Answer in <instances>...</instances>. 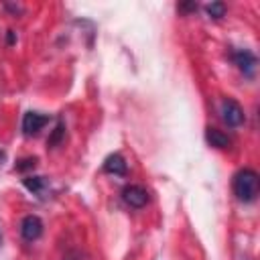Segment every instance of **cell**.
Wrapping results in <instances>:
<instances>
[{
    "label": "cell",
    "mask_w": 260,
    "mask_h": 260,
    "mask_svg": "<svg viewBox=\"0 0 260 260\" xmlns=\"http://www.w3.org/2000/svg\"><path fill=\"white\" fill-rule=\"evenodd\" d=\"M232 189H234V195L240 201H244V203L254 201L256 195H258V189H260V177H258V173L254 169H240L234 175Z\"/></svg>",
    "instance_id": "obj_1"
},
{
    "label": "cell",
    "mask_w": 260,
    "mask_h": 260,
    "mask_svg": "<svg viewBox=\"0 0 260 260\" xmlns=\"http://www.w3.org/2000/svg\"><path fill=\"white\" fill-rule=\"evenodd\" d=\"M219 114H221V120H223L228 126H232V128L244 124V110H242V106H240L236 100H232V98L221 100Z\"/></svg>",
    "instance_id": "obj_2"
},
{
    "label": "cell",
    "mask_w": 260,
    "mask_h": 260,
    "mask_svg": "<svg viewBox=\"0 0 260 260\" xmlns=\"http://www.w3.org/2000/svg\"><path fill=\"white\" fill-rule=\"evenodd\" d=\"M49 116L41 114V112H26L22 116V134L24 136H35L39 134L47 124H49Z\"/></svg>",
    "instance_id": "obj_3"
},
{
    "label": "cell",
    "mask_w": 260,
    "mask_h": 260,
    "mask_svg": "<svg viewBox=\"0 0 260 260\" xmlns=\"http://www.w3.org/2000/svg\"><path fill=\"white\" fill-rule=\"evenodd\" d=\"M122 199H124L126 205L134 207V209H140L148 203V191L142 185H126L122 189Z\"/></svg>",
    "instance_id": "obj_4"
},
{
    "label": "cell",
    "mask_w": 260,
    "mask_h": 260,
    "mask_svg": "<svg viewBox=\"0 0 260 260\" xmlns=\"http://www.w3.org/2000/svg\"><path fill=\"white\" fill-rule=\"evenodd\" d=\"M232 59H234V63L238 65V69L244 75H248V77L254 75V71H256V55L252 51H248V49H236L232 53Z\"/></svg>",
    "instance_id": "obj_5"
},
{
    "label": "cell",
    "mask_w": 260,
    "mask_h": 260,
    "mask_svg": "<svg viewBox=\"0 0 260 260\" xmlns=\"http://www.w3.org/2000/svg\"><path fill=\"white\" fill-rule=\"evenodd\" d=\"M41 234H43V221H41V217H37V215H26V217L20 221V236H22L26 242L39 240Z\"/></svg>",
    "instance_id": "obj_6"
},
{
    "label": "cell",
    "mask_w": 260,
    "mask_h": 260,
    "mask_svg": "<svg viewBox=\"0 0 260 260\" xmlns=\"http://www.w3.org/2000/svg\"><path fill=\"white\" fill-rule=\"evenodd\" d=\"M104 173L108 175H118V177H124L128 173V165H126V158L120 154V152H112L106 156L104 165H102Z\"/></svg>",
    "instance_id": "obj_7"
},
{
    "label": "cell",
    "mask_w": 260,
    "mask_h": 260,
    "mask_svg": "<svg viewBox=\"0 0 260 260\" xmlns=\"http://www.w3.org/2000/svg\"><path fill=\"white\" fill-rule=\"evenodd\" d=\"M205 140L215 148H230V144H232V140L225 132H221L219 128H211V126L205 130Z\"/></svg>",
    "instance_id": "obj_8"
},
{
    "label": "cell",
    "mask_w": 260,
    "mask_h": 260,
    "mask_svg": "<svg viewBox=\"0 0 260 260\" xmlns=\"http://www.w3.org/2000/svg\"><path fill=\"white\" fill-rule=\"evenodd\" d=\"M22 185H24L30 193H35V195H39V197H45V195H43L45 189H47V179H45V177H24V179H22Z\"/></svg>",
    "instance_id": "obj_9"
},
{
    "label": "cell",
    "mask_w": 260,
    "mask_h": 260,
    "mask_svg": "<svg viewBox=\"0 0 260 260\" xmlns=\"http://www.w3.org/2000/svg\"><path fill=\"white\" fill-rule=\"evenodd\" d=\"M63 136H65V124L59 120L57 126H55V130H53L51 136L47 138V144H49V146H57V144L63 140Z\"/></svg>",
    "instance_id": "obj_10"
},
{
    "label": "cell",
    "mask_w": 260,
    "mask_h": 260,
    "mask_svg": "<svg viewBox=\"0 0 260 260\" xmlns=\"http://www.w3.org/2000/svg\"><path fill=\"white\" fill-rule=\"evenodd\" d=\"M205 10H207V14H209V18H221L223 14H225V4L223 2H211V4H207L205 6Z\"/></svg>",
    "instance_id": "obj_11"
},
{
    "label": "cell",
    "mask_w": 260,
    "mask_h": 260,
    "mask_svg": "<svg viewBox=\"0 0 260 260\" xmlns=\"http://www.w3.org/2000/svg\"><path fill=\"white\" fill-rule=\"evenodd\" d=\"M35 165H37V158H35V156H26V158L18 160V162L14 165V169H16V171H26V169H32Z\"/></svg>",
    "instance_id": "obj_12"
},
{
    "label": "cell",
    "mask_w": 260,
    "mask_h": 260,
    "mask_svg": "<svg viewBox=\"0 0 260 260\" xmlns=\"http://www.w3.org/2000/svg\"><path fill=\"white\" fill-rule=\"evenodd\" d=\"M179 10H197V4H193V2L191 4H181Z\"/></svg>",
    "instance_id": "obj_13"
},
{
    "label": "cell",
    "mask_w": 260,
    "mask_h": 260,
    "mask_svg": "<svg viewBox=\"0 0 260 260\" xmlns=\"http://www.w3.org/2000/svg\"><path fill=\"white\" fill-rule=\"evenodd\" d=\"M8 43H10V45L14 43V30H8Z\"/></svg>",
    "instance_id": "obj_14"
},
{
    "label": "cell",
    "mask_w": 260,
    "mask_h": 260,
    "mask_svg": "<svg viewBox=\"0 0 260 260\" xmlns=\"http://www.w3.org/2000/svg\"><path fill=\"white\" fill-rule=\"evenodd\" d=\"M67 260H73V258H67Z\"/></svg>",
    "instance_id": "obj_15"
}]
</instances>
